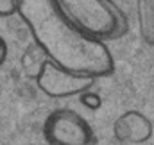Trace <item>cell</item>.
<instances>
[{
  "label": "cell",
  "instance_id": "obj_1",
  "mask_svg": "<svg viewBox=\"0 0 154 145\" xmlns=\"http://www.w3.org/2000/svg\"><path fill=\"white\" fill-rule=\"evenodd\" d=\"M18 14L45 57L95 77L115 72V59L106 41L82 32L56 0H18Z\"/></svg>",
  "mask_w": 154,
  "mask_h": 145
},
{
  "label": "cell",
  "instance_id": "obj_2",
  "mask_svg": "<svg viewBox=\"0 0 154 145\" xmlns=\"http://www.w3.org/2000/svg\"><path fill=\"white\" fill-rule=\"evenodd\" d=\"M63 13L88 36L113 41L125 36L129 20L113 0H56Z\"/></svg>",
  "mask_w": 154,
  "mask_h": 145
},
{
  "label": "cell",
  "instance_id": "obj_3",
  "mask_svg": "<svg viewBox=\"0 0 154 145\" xmlns=\"http://www.w3.org/2000/svg\"><path fill=\"white\" fill-rule=\"evenodd\" d=\"M36 86L50 99H68L81 95L93 88L99 77L90 73H81L68 70L56 61L45 57L34 75Z\"/></svg>",
  "mask_w": 154,
  "mask_h": 145
},
{
  "label": "cell",
  "instance_id": "obj_4",
  "mask_svg": "<svg viewBox=\"0 0 154 145\" xmlns=\"http://www.w3.org/2000/svg\"><path fill=\"white\" fill-rule=\"evenodd\" d=\"M43 136L48 145H91L95 140L88 120L68 108L56 109L45 118Z\"/></svg>",
  "mask_w": 154,
  "mask_h": 145
},
{
  "label": "cell",
  "instance_id": "obj_5",
  "mask_svg": "<svg viewBox=\"0 0 154 145\" xmlns=\"http://www.w3.org/2000/svg\"><path fill=\"white\" fill-rule=\"evenodd\" d=\"M154 125L142 111L129 109L118 115L113 124V136L122 143H145L152 138Z\"/></svg>",
  "mask_w": 154,
  "mask_h": 145
},
{
  "label": "cell",
  "instance_id": "obj_6",
  "mask_svg": "<svg viewBox=\"0 0 154 145\" xmlns=\"http://www.w3.org/2000/svg\"><path fill=\"white\" fill-rule=\"evenodd\" d=\"M138 23L142 39L154 47V7L149 0H138Z\"/></svg>",
  "mask_w": 154,
  "mask_h": 145
},
{
  "label": "cell",
  "instance_id": "obj_7",
  "mask_svg": "<svg viewBox=\"0 0 154 145\" xmlns=\"http://www.w3.org/2000/svg\"><path fill=\"white\" fill-rule=\"evenodd\" d=\"M79 100H81V104L84 106V108L91 109V111H97V109L102 106V99H100V95L99 93H93V91H84V93H81L79 95Z\"/></svg>",
  "mask_w": 154,
  "mask_h": 145
},
{
  "label": "cell",
  "instance_id": "obj_8",
  "mask_svg": "<svg viewBox=\"0 0 154 145\" xmlns=\"http://www.w3.org/2000/svg\"><path fill=\"white\" fill-rule=\"evenodd\" d=\"M18 14V0H0V18Z\"/></svg>",
  "mask_w": 154,
  "mask_h": 145
},
{
  "label": "cell",
  "instance_id": "obj_9",
  "mask_svg": "<svg viewBox=\"0 0 154 145\" xmlns=\"http://www.w3.org/2000/svg\"><path fill=\"white\" fill-rule=\"evenodd\" d=\"M7 54H9V48H7V43H5V39L0 36V68L5 65V61H7Z\"/></svg>",
  "mask_w": 154,
  "mask_h": 145
},
{
  "label": "cell",
  "instance_id": "obj_10",
  "mask_svg": "<svg viewBox=\"0 0 154 145\" xmlns=\"http://www.w3.org/2000/svg\"><path fill=\"white\" fill-rule=\"evenodd\" d=\"M29 145H38V143H29Z\"/></svg>",
  "mask_w": 154,
  "mask_h": 145
}]
</instances>
